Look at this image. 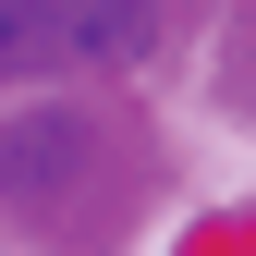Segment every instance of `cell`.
<instances>
[{
  "instance_id": "obj_1",
  "label": "cell",
  "mask_w": 256,
  "mask_h": 256,
  "mask_svg": "<svg viewBox=\"0 0 256 256\" xmlns=\"http://www.w3.org/2000/svg\"><path fill=\"white\" fill-rule=\"evenodd\" d=\"M98 171H110V134L86 110L0 122V208H12V220H74L86 196H98Z\"/></svg>"
},
{
  "instance_id": "obj_2",
  "label": "cell",
  "mask_w": 256,
  "mask_h": 256,
  "mask_svg": "<svg viewBox=\"0 0 256 256\" xmlns=\"http://www.w3.org/2000/svg\"><path fill=\"white\" fill-rule=\"evenodd\" d=\"M24 74H86L74 61V0H0V86Z\"/></svg>"
}]
</instances>
